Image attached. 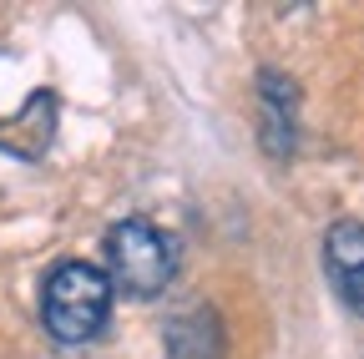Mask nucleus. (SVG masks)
<instances>
[{
  "label": "nucleus",
  "instance_id": "f257e3e1",
  "mask_svg": "<svg viewBox=\"0 0 364 359\" xmlns=\"http://www.w3.org/2000/svg\"><path fill=\"white\" fill-rule=\"evenodd\" d=\"M112 279L102 274L97 263H56L46 274V289H41V319L51 329L56 344H86L97 339L112 319Z\"/></svg>",
  "mask_w": 364,
  "mask_h": 359
},
{
  "label": "nucleus",
  "instance_id": "7ed1b4c3",
  "mask_svg": "<svg viewBox=\"0 0 364 359\" xmlns=\"http://www.w3.org/2000/svg\"><path fill=\"white\" fill-rule=\"evenodd\" d=\"M324 268H329L339 299L364 319V223L344 218L324 233Z\"/></svg>",
  "mask_w": 364,
  "mask_h": 359
},
{
  "label": "nucleus",
  "instance_id": "f03ea898",
  "mask_svg": "<svg viewBox=\"0 0 364 359\" xmlns=\"http://www.w3.org/2000/svg\"><path fill=\"white\" fill-rule=\"evenodd\" d=\"M107 263H112V289L132 294V299H152L172 284L177 274V248L172 238L147 218H127L107 233Z\"/></svg>",
  "mask_w": 364,
  "mask_h": 359
},
{
  "label": "nucleus",
  "instance_id": "20e7f679",
  "mask_svg": "<svg viewBox=\"0 0 364 359\" xmlns=\"http://www.w3.org/2000/svg\"><path fill=\"white\" fill-rule=\"evenodd\" d=\"M258 112H263V147L273 157H289L294 152V127H299V92L294 81L279 71H263L258 76Z\"/></svg>",
  "mask_w": 364,
  "mask_h": 359
},
{
  "label": "nucleus",
  "instance_id": "39448f33",
  "mask_svg": "<svg viewBox=\"0 0 364 359\" xmlns=\"http://www.w3.org/2000/svg\"><path fill=\"white\" fill-rule=\"evenodd\" d=\"M51 117H56L51 97H46V92L31 97V102L21 107L16 122H0V147L16 152V157H36L46 142H51Z\"/></svg>",
  "mask_w": 364,
  "mask_h": 359
}]
</instances>
